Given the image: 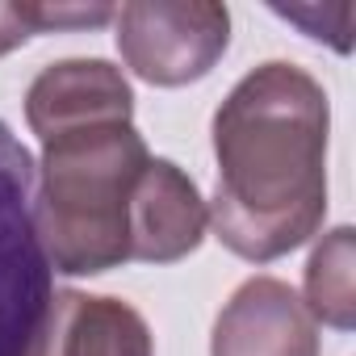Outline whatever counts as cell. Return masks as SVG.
<instances>
[{"mask_svg": "<svg viewBox=\"0 0 356 356\" xmlns=\"http://www.w3.org/2000/svg\"><path fill=\"white\" fill-rule=\"evenodd\" d=\"M214 239L248 264H273L327 218V88L289 59L252 67L214 109Z\"/></svg>", "mask_w": 356, "mask_h": 356, "instance_id": "1", "label": "cell"}, {"mask_svg": "<svg viewBox=\"0 0 356 356\" xmlns=\"http://www.w3.org/2000/svg\"><path fill=\"white\" fill-rule=\"evenodd\" d=\"M151 151L134 122H92L42 138L34 163V231L63 277L130 264V193Z\"/></svg>", "mask_w": 356, "mask_h": 356, "instance_id": "2", "label": "cell"}, {"mask_svg": "<svg viewBox=\"0 0 356 356\" xmlns=\"http://www.w3.org/2000/svg\"><path fill=\"white\" fill-rule=\"evenodd\" d=\"M55 298V273L34 231V159L0 122V356H30Z\"/></svg>", "mask_w": 356, "mask_h": 356, "instance_id": "3", "label": "cell"}, {"mask_svg": "<svg viewBox=\"0 0 356 356\" xmlns=\"http://www.w3.org/2000/svg\"><path fill=\"white\" fill-rule=\"evenodd\" d=\"M122 63L155 84L185 88L206 80L231 47V9L218 0H130L113 17Z\"/></svg>", "mask_w": 356, "mask_h": 356, "instance_id": "4", "label": "cell"}, {"mask_svg": "<svg viewBox=\"0 0 356 356\" xmlns=\"http://www.w3.org/2000/svg\"><path fill=\"white\" fill-rule=\"evenodd\" d=\"M318 323L281 277H248L210 331V356H318Z\"/></svg>", "mask_w": 356, "mask_h": 356, "instance_id": "5", "label": "cell"}, {"mask_svg": "<svg viewBox=\"0 0 356 356\" xmlns=\"http://www.w3.org/2000/svg\"><path fill=\"white\" fill-rule=\"evenodd\" d=\"M210 231L197 181L163 155H151L130 193V260L176 264L202 248Z\"/></svg>", "mask_w": 356, "mask_h": 356, "instance_id": "6", "label": "cell"}, {"mask_svg": "<svg viewBox=\"0 0 356 356\" xmlns=\"http://www.w3.org/2000/svg\"><path fill=\"white\" fill-rule=\"evenodd\" d=\"M134 122V88L109 59H59L47 63L26 88V122L42 138L92 122Z\"/></svg>", "mask_w": 356, "mask_h": 356, "instance_id": "7", "label": "cell"}, {"mask_svg": "<svg viewBox=\"0 0 356 356\" xmlns=\"http://www.w3.org/2000/svg\"><path fill=\"white\" fill-rule=\"evenodd\" d=\"M30 356H155V339L130 302L55 289Z\"/></svg>", "mask_w": 356, "mask_h": 356, "instance_id": "8", "label": "cell"}, {"mask_svg": "<svg viewBox=\"0 0 356 356\" xmlns=\"http://www.w3.org/2000/svg\"><path fill=\"white\" fill-rule=\"evenodd\" d=\"M352 227H335L323 235V243L306 260V289L302 306L310 310L314 323L331 331H352L356 327V285H352Z\"/></svg>", "mask_w": 356, "mask_h": 356, "instance_id": "9", "label": "cell"}, {"mask_svg": "<svg viewBox=\"0 0 356 356\" xmlns=\"http://www.w3.org/2000/svg\"><path fill=\"white\" fill-rule=\"evenodd\" d=\"M26 22L34 34H51V30H97L105 22L118 17L113 5H47V0H26Z\"/></svg>", "mask_w": 356, "mask_h": 356, "instance_id": "10", "label": "cell"}, {"mask_svg": "<svg viewBox=\"0 0 356 356\" xmlns=\"http://www.w3.org/2000/svg\"><path fill=\"white\" fill-rule=\"evenodd\" d=\"M30 38H34V30H30V22H26V9L13 5V0H0V55L26 47Z\"/></svg>", "mask_w": 356, "mask_h": 356, "instance_id": "11", "label": "cell"}]
</instances>
